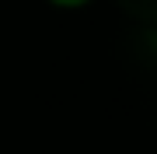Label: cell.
<instances>
[{
    "instance_id": "cell-2",
    "label": "cell",
    "mask_w": 157,
    "mask_h": 154,
    "mask_svg": "<svg viewBox=\"0 0 157 154\" xmlns=\"http://www.w3.org/2000/svg\"><path fill=\"white\" fill-rule=\"evenodd\" d=\"M115 4L140 25H157V0H115Z\"/></svg>"
},
{
    "instance_id": "cell-1",
    "label": "cell",
    "mask_w": 157,
    "mask_h": 154,
    "mask_svg": "<svg viewBox=\"0 0 157 154\" xmlns=\"http://www.w3.org/2000/svg\"><path fill=\"white\" fill-rule=\"evenodd\" d=\"M136 63H143L147 70H157V25H140V32L129 39Z\"/></svg>"
},
{
    "instance_id": "cell-3",
    "label": "cell",
    "mask_w": 157,
    "mask_h": 154,
    "mask_svg": "<svg viewBox=\"0 0 157 154\" xmlns=\"http://www.w3.org/2000/svg\"><path fill=\"white\" fill-rule=\"evenodd\" d=\"M52 4H59V7H80V4H91V0H52Z\"/></svg>"
}]
</instances>
